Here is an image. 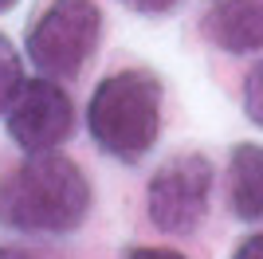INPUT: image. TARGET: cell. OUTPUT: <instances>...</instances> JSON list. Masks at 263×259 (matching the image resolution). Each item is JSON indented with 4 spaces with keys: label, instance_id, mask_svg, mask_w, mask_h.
I'll return each mask as SVG.
<instances>
[{
    "label": "cell",
    "instance_id": "cell-1",
    "mask_svg": "<svg viewBox=\"0 0 263 259\" xmlns=\"http://www.w3.org/2000/svg\"><path fill=\"white\" fill-rule=\"evenodd\" d=\"M95 193L67 153H28L0 177V224L16 236H71L83 228Z\"/></svg>",
    "mask_w": 263,
    "mask_h": 259
},
{
    "label": "cell",
    "instance_id": "cell-2",
    "mask_svg": "<svg viewBox=\"0 0 263 259\" xmlns=\"http://www.w3.org/2000/svg\"><path fill=\"white\" fill-rule=\"evenodd\" d=\"M87 130L95 145L114 161H142L161 134V83L157 75L130 67L106 75L87 102Z\"/></svg>",
    "mask_w": 263,
    "mask_h": 259
},
{
    "label": "cell",
    "instance_id": "cell-3",
    "mask_svg": "<svg viewBox=\"0 0 263 259\" xmlns=\"http://www.w3.org/2000/svg\"><path fill=\"white\" fill-rule=\"evenodd\" d=\"M102 12L95 0H51L28 32V59L47 79H75L99 47Z\"/></svg>",
    "mask_w": 263,
    "mask_h": 259
},
{
    "label": "cell",
    "instance_id": "cell-4",
    "mask_svg": "<svg viewBox=\"0 0 263 259\" xmlns=\"http://www.w3.org/2000/svg\"><path fill=\"white\" fill-rule=\"evenodd\" d=\"M212 161L204 153H177L157 165L145 184V212L165 236H189L209 216L212 200Z\"/></svg>",
    "mask_w": 263,
    "mask_h": 259
},
{
    "label": "cell",
    "instance_id": "cell-5",
    "mask_svg": "<svg viewBox=\"0 0 263 259\" xmlns=\"http://www.w3.org/2000/svg\"><path fill=\"white\" fill-rule=\"evenodd\" d=\"M8 138L20 145L24 153H51L55 145H63L75 126V106L71 95L55 79H24L20 95L8 106Z\"/></svg>",
    "mask_w": 263,
    "mask_h": 259
},
{
    "label": "cell",
    "instance_id": "cell-6",
    "mask_svg": "<svg viewBox=\"0 0 263 259\" xmlns=\"http://www.w3.org/2000/svg\"><path fill=\"white\" fill-rule=\"evenodd\" d=\"M200 32L228 55L263 51V0H209Z\"/></svg>",
    "mask_w": 263,
    "mask_h": 259
},
{
    "label": "cell",
    "instance_id": "cell-7",
    "mask_svg": "<svg viewBox=\"0 0 263 259\" xmlns=\"http://www.w3.org/2000/svg\"><path fill=\"white\" fill-rule=\"evenodd\" d=\"M228 205L240 220L263 216V145L243 141L228 161Z\"/></svg>",
    "mask_w": 263,
    "mask_h": 259
},
{
    "label": "cell",
    "instance_id": "cell-8",
    "mask_svg": "<svg viewBox=\"0 0 263 259\" xmlns=\"http://www.w3.org/2000/svg\"><path fill=\"white\" fill-rule=\"evenodd\" d=\"M24 86V63H20V51L12 47L8 35H0V118L8 114L12 98L20 95Z\"/></svg>",
    "mask_w": 263,
    "mask_h": 259
},
{
    "label": "cell",
    "instance_id": "cell-9",
    "mask_svg": "<svg viewBox=\"0 0 263 259\" xmlns=\"http://www.w3.org/2000/svg\"><path fill=\"white\" fill-rule=\"evenodd\" d=\"M243 114L263 130V59L248 71V79H243Z\"/></svg>",
    "mask_w": 263,
    "mask_h": 259
},
{
    "label": "cell",
    "instance_id": "cell-10",
    "mask_svg": "<svg viewBox=\"0 0 263 259\" xmlns=\"http://www.w3.org/2000/svg\"><path fill=\"white\" fill-rule=\"evenodd\" d=\"M118 4H126V8L138 12V16H161V12L177 8V0H118Z\"/></svg>",
    "mask_w": 263,
    "mask_h": 259
},
{
    "label": "cell",
    "instance_id": "cell-11",
    "mask_svg": "<svg viewBox=\"0 0 263 259\" xmlns=\"http://www.w3.org/2000/svg\"><path fill=\"white\" fill-rule=\"evenodd\" d=\"M126 259H189L185 251H173V248H134Z\"/></svg>",
    "mask_w": 263,
    "mask_h": 259
},
{
    "label": "cell",
    "instance_id": "cell-12",
    "mask_svg": "<svg viewBox=\"0 0 263 259\" xmlns=\"http://www.w3.org/2000/svg\"><path fill=\"white\" fill-rule=\"evenodd\" d=\"M232 259H263V232L259 236H248L240 248L232 251Z\"/></svg>",
    "mask_w": 263,
    "mask_h": 259
},
{
    "label": "cell",
    "instance_id": "cell-13",
    "mask_svg": "<svg viewBox=\"0 0 263 259\" xmlns=\"http://www.w3.org/2000/svg\"><path fill=\"white\" fill-rule=\"evenodd\" d=\"M0 259H35V255H28V251H20V248H4V244H0Z\"/></svg>",
    "mask_w": 263,
    "mask_h": 259
},
{
    "label": "cell",
    "instance_id": "cell-14",
    "mask_svg": "<svg viewBox=\"0 0 263 259\" xmlns=\"http://www.w3.org/2000/svg\"><path fill=\"white\" fill-rule=\"evenodd\" d=\"M8 8H16V0H0V12H8Z\"/></svg>",
    "mask_w": 263,
    "mask_h": 259
}]
</instances>
